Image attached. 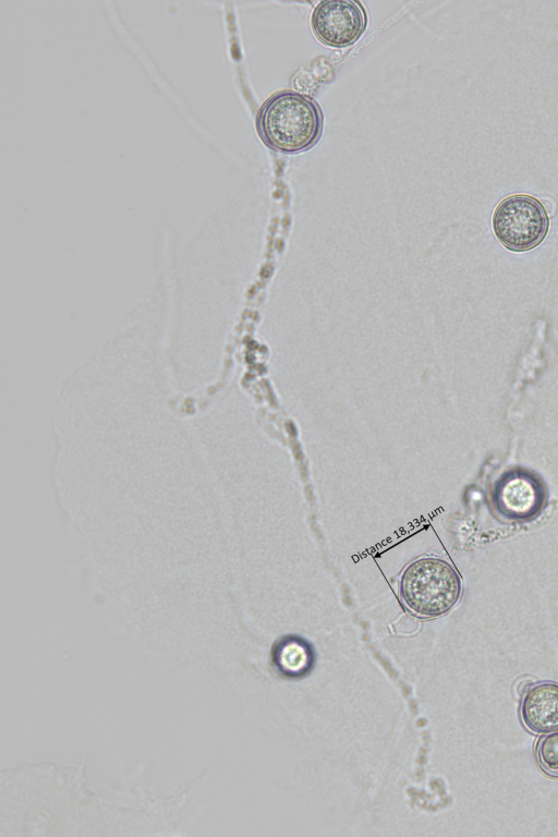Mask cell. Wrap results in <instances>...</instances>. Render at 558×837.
<instances>
[{
  "label": "cell",
  "mask_w": 558,
  "mask_h": 837,
  "mask_svg": "<svg viewBox=\"0 0 558 837\" xmlns=\"http://www.w3.org/2000/svg\"><path fill=\"white\" fill-rule=\"evenodd\" d=\"M324 114L311 96L291 89L269 96L256 116L262 142L272 150L293 155L313 148L322 137Z\"/></svg>",
  "instance_id": "6da1fadb"
},
{
  "label": "cell",
  "mask_w": 558,
  "mask_h": 837,
  "mask_svg": "<svg viewBox=\"0 0 558 837\" xmlns=\"http://www.w3.org/2000/svg\"><path fill=\"white\" fill-rule=\"evenodd\" d=\"M462 582L448 561L437 557H421L403 569L399 595L404 606L421 618H437L459 602Z\"/></svg>",
  "instance_id": "7a4b0ae2"
},
{
  "label": "cell",
  "mask_w": 558,
  "mask_h": 837,
  "mask_svg": "<svg viewBox=\"0 0 558 837\" xmlns=\"http://www.w3.org/2000/svg\"><path fill=\"white\" fill-rule=\"evenodd\" d=\"M492 228L502 246L512 252H526L545 240L549 218L537 198L514 194L504 198L496 206Z\"/></svg>",
  "instance_id": "3957f363"
},
{
  "label": "cell",
  "mask_w": 558,
  "mask_h": 837,
  "mask_svg": "<svg viewBox=\"0 0 558 837\" xmlns=\"http://www.w3.org/2000/svg\"><path fill=\"white\" fill-rule=\"evenodd\" d=\"M490 507L504 522L527 523L546 508L548 489L543 478L523 466H512L501 473L489 493Z\"/></svg>",
  "instance_id": "277c9868"
},
{
  "label": "cell",
  "mask_w": 558,
  "mask_h": 837,
  "mask_svg": "<svg viewBox=\"0 0 558 837\" xmlns=\"http://www.w3.org/2000/svg\"><path fill=\"white\" fill-rule=\"evenodd\" d=\"M368 24L366 10L360 1L324 0L314 8L311 27L323 45L345 48L354 45Z\"/></svg>",
  "instance_id": "5b68a950"
},
{
  "label": "cell",
  "mask_w": 558,
  "mask_h": 837,
  "mask_svg": "<svg viewBox=\"0 0 558 837\" xmlns=\"http://www.w3.org/2000/svg\"><path fill=\"white\" fill-rule=\"evenodd\" d=\"M520 717L533 732L558 729V683L542 681L529 686L521 699Z\"/></svg>",
  "instance_id": "8992f818"
},
{
  "label": "cell",
  "mask_w": 558,
  "mask_h": 837,
  "mask_svg": "<svg viewBox=\"0 0 558 837\" xmlns=\"http://www.w3.org/2000/svg\"><path fill=\"white\" fill-rule=\"evenodd\" d=\"M272 664L282 677L300 679L312 670L315 664V653L311 644L303 638L287 635L275 644Z\"/></svg>",
  "instance_id": "52a82bcc"
},
{
  "label": "cell",
  "mask_w": 558,
  "mask_h": 837,
  "mask_svg": "<svg viewBox=\"0 0 558 837\" xmlns=\"http://www.w3.org/2000/svg\"><path fill=\"white\" fill-rule=\"evenodd\" d=\"M535 759L544 774L558 778V729L542 736L537 740Z\"/></svg>",
  "instance_id": "ba28073f"
}]
</instances>
